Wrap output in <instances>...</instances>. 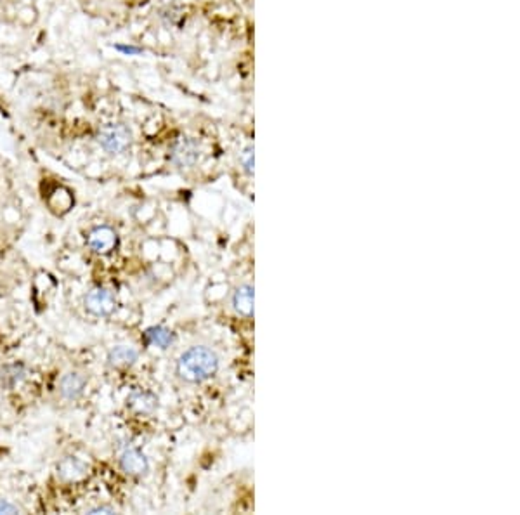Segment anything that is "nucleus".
<instances>
[{"mask_svg": "<svg viewBox=\"0 0 520 515\" xmlns=\"http://www.w3.org/2000/svg\"><path fill=\"white\" fill-rule=\"evenodd\" d=\"M219 370V356L205 345L187 349L175 364L179 378L189 383H201L212 378Z\"/></svg>", "mask_w": 520, "mask_h": 515, "instance_id": "1", "label": "nucleus"}, {"mask_svg": "<svg viewBox=\"0 0 520 515\" xmlns=\"http://www.w3.org/2000/svg\"><path fill=\"white\" fill-rule=\"evenodd\" d=\"M99 144L110 155H120L130 148L132 134L125 125H108L99 132Z\"/></svg>", "mask_w": 520, "mask_h": 515, "instance_id": "2", "label": "nucleus"}, {"mask_svg": "<svg viewBox=\"0 0 520 515\" xmlns=\"http://www.w3.org/2000/svg\"><path fill=\"white\" fill-rule=\"evenodd\" d=\"M85 309L94 316H110L117 309V297L113 291L106 290V288H93L89 294L85 295Z\"/></svg>", "mask_w": 520, "mask_h": 515, "instance_id": "3", "label": "nucleus"}, {"mask_svg": "<svg viewBox=\"0 0 520 515\" xmlns=\"http://www.w3.org/2000/svg\"><path fill=\"white\" fill-rule=\"evenodd\" d=\"M87 245L99 255H108L117 248L118 236L114 229L110 228V226H99V228L90 231L89 238H87Z\"/></svg>", "mask_w": 520, "mask_h": 515, "instance_id": "4", "label": "nucleus"}, {"mask_svg": "<svg viewBox=\"0 0 520 515\" xmlns=\"http://www.w3.org/2000/svg\"><path fill=\"white\" fill-rule=\"evenodd\" d=\"M120 467L125 474L134 475V478H141L148 472L149 463L146 455L137 448H129L122 453Z\"/></svg>", "mask_w": 520, "mask_h": 515, "instance_id": "5", "label": "nucleus"}, {"mask_svg": "<svg viewBox=\"0 0 520 515\" xmlns=\"http://www.w3.org/2000/svg\"><path fill=\"white\" fill-rule=\"evenodd\" d=\"M170 158L175 165H177V167H181V168L193 167V165L198 161V158H200V149H198V146L194 144L193 141L182 139L174 146Z\"/></svg>", "mask_w": 520, "mask_h": 515, "instance_id": "6", "label": "nucleus"}, {"mask_svg": "<svg viewBox=\"0 0 520 515\" xmlns=\"http://www.w3.org/2000/svg\"><path fill=\"white\" fill-rule=\"evenodd\" d=\"M127 405L132 410H136L137 413L149 415L158 408V398L155 394H151V392L137 389L130 392V395L127 398Z\"/></svg>", "mask_w": 520, "mask_h": 515, "instance_id": "7", "label": "nucleus"}, {"mask_svg": "<svg viewBox=\"0 0 520 515\" xmlns=\"http://www.w3.org/2000/svg\"><path fill=\"white\" fill-rule=\"evenodd\" d=\"M89 474V467L75 456H68L57 465V475L64 480H78Z\"/></svg>", "mask_w": 520, "mask_h": 515, "instance_id": "8", "label": "nucleus"}, {"mask_svg": "<svg viewBox=\"0 0 520 515\" xmlns=\"http://www.w3.org/2000/svg\"><path fill=\"white\" fill-rule=\"evenodd\" d=\"M85 386H87V376L82 374H76V371H71V374L63 376V380H61L59 383V390L66 399H76L83 394Z\"/></svg>", "mask_w": 520, "mask_h": 515, "instance_id": "9", "label": "nucleus"}, {"mask_svg": "<svg viewBox=\"0 0 520 515\" xmlns=\"http://www.w3.org/2000/svg\"><path fill=\"white\" fill-rule=\"evenodd\" d=\"M232 306H235L236 313L242 314V316H254V287H250V284L240 287L232 295Z\"/></svg>", "mask_w": 520, "mask_h": 515, "instance_id": "10", "label": "nucleus"}, {"mask_svg": "<svg viewBox=\"0 0 520 515\" xmlns=\"http://www.w3.org/2000/svg\"><path fill=\"white\" fill-rule=\"evenodd\" d=\"M137 361V351L129 345H117L108 352L110 366L129 368Z\"/></svg>", "mask_w": 520, "mask_h": 515, "instance_id": "11", "label": "nucleus"}, {"mask_svg": "<svg viewBox=\"0 0 520 515\" xmlns=\"http://www.w3.org/2000/svg\"><path fill=\"white\" fill-rule=\"evenodd\" d=\"M144 342L148 345H153V347L167 349L174 342V333L165 326H151V328L144 332Z\"/></svg>", "mask_w": 520, "mask_h": 515, "instance_id": "12", "label": "nucleus"}, {"mask_svg": "<svg viewBox=\"0 0 520 515\" xmlns=\"http://www.w3.org/2000/svg\"><path fill=\"white\" fill-rule=\"evenodd\" d=\"M242 163H243L244 172H247V174H252V172H254V148L244 149V153L242 156Z\"/></svg>", "mask_w": 520, "mask_h": 515, "instance_id": "13", "label": "nucleus"}, {"mask_svg": "<svg viewBox=\"0 0 520 515\" xmlns=\"http://www.w3.org/2000/svg\"><path fill=\"white\" fill-rule=\"evenodd\" d=\"M0 514H18V507H14L7 499H0Z\"/></svg>", "mask_w": 520, "mask_h": 515, "instance_id": "14", "label": "nucleus"}, {"mask_svg": "<svg viewBox=\"0 0 520 515\" xmlns=\"http://www.w3.org/2000/svg\"><path fill=\"white\" fill-rule=\"evenodd\" d=\"M89 514H114V510L112 507H95V509H90Z\"/></svg>", "mask_w": 520, "mask_h": 515, "instance_id": "15", "label": "nucleus"}, {"mask_svg": "<svg viewBox=\"0 0 520 515\" xmlns=\"http://www.w3.org/2000/svg\"><path fill=\"white\" fill-rule=\"evenodd\" d=\"M118 49H120V51H124V52H130V54L139 52V49H134V47H122V45H120V47H118Z\"/></svg>", "mask_w": 520, "mask_h": 515, "instance_id": "16", "label": "nucleus"}]
</instances>
